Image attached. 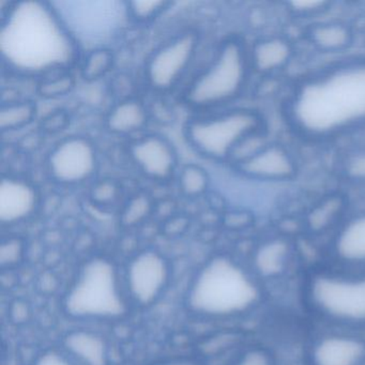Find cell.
Returning a JSON list of instances; mask_svg holds the SVG:
<instances>
[{"label":"cell","instance_id":"cell-10","mask_svg":"<svg viewBox=\"0 0 365 365\" xmlns=\"http://www.w3.org/2000/svg\"><path fill=\"white\" fill-rule=\"evenodd\" d=\"M48 170L61 185H76L91 179L98 168L95 145L82 136L61 140L48 157Z\"/></svg>","mask_w":365,"mask_h":365},{"label":"cell","instance_id":"cell-18","mask_svg":"<svg viewBox=\"0 0 365 365\" xmlns=\"http://www.w3.org/2000/svg\"><path fill=\"white\" fill-rule=\"evenodd\" d=\"M249 56L252 70L258 73L272 74L289 63L294 56V48L285 38H266L249 48Z\"/></svg>","mask_w":365,"mask_h":365},{"label":"cell","instance_id":"cell-1","mask_svg":"<svg viewBox=\"0 0 365 365\" xmlns=\"http://www.w3.org/2000/svg\"><path fill=\"white\" fill-rule=\"evenodd\" d=\"M300 135L324 140L365 125V59L346 61L303 80L286 108Z\"/></svg>","mask_w":365,"mask_h":365},{"label":"cell","instance_id":"cell-5","mask_svg":"<svg viewBox=\"0 0 365 365\" xmlns=\"http://www.w3.org/2000/svg\"><path fill=\"white\" fill-rule=\"evenodd\" d=\"M251 71L247 46L239 38H227L219 44L210 61L187 83L183 101L198 110L226 106L242 95Z\"/></svg>","mask_w":365,"mask_h":365},{"label":"cell","instance_id":"cell-26","mask_svg":"<svg viewBox=\"0 0 365 365\" xmlns=\"http://www.w3.org/2000/svg\"><path fill=\"white\" fill-rule=\"evenodd\" d=\"M73 78L65 72L52 74L51 78L42 80L39 84V93L42 97L56 98L66 96L73 88Z\"/></svg>","mask_w":365,"mask_h":365},{"label":"cell","instance_id":"cell-21","mask_svg":"<svg viewBox=\"0 0 365 365\" xmlns=\"http://www.w3.org/2000/svg\"><path fill=\"white\" fill-rule=\"evenodd\" d=\"M309 41L322 52H341L349 48L354 41L351 29L341 23L327 22L309 29Z\"/></svg>","mask_w":365,"mask_h":365},{"label":"cell","instance_id":"cell-12","mask_svg":"<svg viewBox=\"0 0 365 365\" xmlns=\"http://www.w3.org/2000/svg\"><path fill=\"white\" fill-rule=\"evenodd\" d=\"M170 267L165 258L155 251L138 254L127 269V288L130 296L142 305L155 302L165 288Z\"/></svg>","mask_w":365,"mask_h":365},{"label":"cell","instance_id":"cell-29","mask_svg":"<svg viewBox=\"0 0 365 365\" xmlns=\"http://www.w3.org/2000/svg\"><path fill=\"white\" fill-rule=\"evenodd\" d=\"M150 200L145 195H136L128 204L125 211L127 222L140 221L150 210Z\"/></svg>","mask_w":365,"mask_h":365},{"label":"cell","instance_id":"cell-24","mask_svg":"<svg viewBox=\"0 0 365 365\" xmlns=\"http://www.w3.org/2000/svg\"><path fill=\"white\" fill-rule=\"evenodd\" d=\"M206 170L195 164L185 165L179 174V189L187 197H198L208 189Z\"/></svg>","mask_w":365,"mask_h":365},{"label":"cell","instance_id":"cell-9","mask_svg":"<svg viewBox=\"0 0 365 365\" xmlns=\"http://www.w3.org/2000/svg\"><path fill=\"white\" fill-rule=\"evenodd\" d=\"M200 35L185 31L158 46L145 66V78L153 91L168 93L187 76L200 48Z\"/></svg>","mask_w":365,"mask_h":365},{"label":"cell","instance_id":"cell-19","mask_svg":"<svg viewBox=\"0 0 365 365\" xmlns=\"http://www.w3.org/2000/svg\"><path fill=\"white\" fill-rule=\"evenodd\" d=\"M65 347L83 365H108V348L106 341L89 330H76L65 337Z\"/></svg>","mask_w":365,"mask_h":365},{"label":"cell","instance_id":"cell-13","mask_svg":"<svg viewBox=\"0 0 365 365\" xmlns=\"http://www.w3.org/2000/svg\"><path fill=\"white\" fill-rule=\"evenodd\" d=\"M130 155L138 170L153 180H166L176 170V151L162 136L136 138L130 146Z\"/></svg>","mask_w":365,"mask_h":365},{"label":"cell","instance_id":"cell-15","mask_svg":"<svg viewBox=\"0 0 365 365\" xmlns=\"http://www.w3.org/2000/svg\"><path fill=\"white\" fill-rule=\"evenodd\" d=\"M330 256L341 268H365V212L341 224L330 245Z\"/></svg>","mask_w":365,"mask_h":365},{"label":"cell","instance_id":"cell-28","mask_svg":"<svg viewBox=\"0 0 365 365\" xmlns=\"http://www.w3.org/2000/svg\"><path fill=\"white\" fill-rule=\"evenodd\" d=\"M232 365H277V359L270 348L252 346L243 350Z\"/></svg>","mask_w":365,"mask_h":365},{"label":"cell","instance_id":"cell-7","mask_svg":"<svg viewBox=\"0 0 365 365\" xmlns=\"http://www.w3.org/2000/svg\"><path fill=\"white\" fill-rule=\"evenodd\" d=\"M66 312L78 319H117L127 312L118 272L106 258L87 262L68 290Z\"/></svg>","mask_w":365,"mask_h":365},{"label":"cell","instance_id":"cell-34","mask_svg":"<svg viewBox=\"0 0 365 365\" xmlns=\"http://www.w3.org/2000/svg\"><path fill=\"white\" fill-rule=\"evenodd\" d=\"M162 365H197L196 363L192 362L189 360H176L170 361V362L164 363Z\"/></svg>","mask_w":365,"mask_h":365},{"label":"cell","instance_id":"cell-23","mask_svg":"<svg viewBox=\"0 0 365 365\" xmlns=\"http://www.w3.org/2000/svg\"><path fill=\"white\" fill-rule=\"evenodd\" d=\"M115 56L110 48H97L85 54L81 66V73L87 81L104 78L114 67Z\"/></svg>","mask_w":365,"mask_h":365},{"label":"cell","instance_id":"cell-32","mask_svg":"<svg viewBox=\"0 0 365 365\" xmlns=\"http://www.w3.org/2000/svg\"><path fill=\"white\" fill-rule=\"evenodd\" d=\"M288 5L296 14H311L322 11L328 6V3L319 1V0H307V1L300 0V1H292Z\"/></svg>","mask_w":365,"mask_h":365},{"label":"cell","instance_id":"cell-33","mask_svg":"<svg viewBox=\"0 0 365 365\" xmlns=\"http://www.w3.org/2000/svg\"><path fill=\"white\" fill-rule=\"evenodd\" d=\"M34 365H76L68 356L57 351H46L42 354Z\"/></svg>","mask_w":365,"mask_h":365},{"label":"cell","instance_id":"cell-16","mask_svg":"<svg viewBox=\"0 0 365 365\" xmlns=\"http://www.w3.org/2000/svg\"><path fill=\"white\" fill-rule=\"evenodd\" d=\"M37 190L24 179L4 177L0 183V222L14 225L29 219L38 207Z\"/></svg>","mask_w":365,"mask_h":365},{"label":"cell","instance_id":"cell-8","mask_svg":"<svg viewBox=\"0 0 365 365\" xmlns=\"http://www.w3.org/2000/svg\"><path fill=\"white\" fill-rule=\"evenodd\" d=\"M262 130L266 129L259 113L249 108H235L190 119L185 134L198 153L215 161H225L230 160L243 138Z\"/></svg>","mask_w":365,"mask_h":365},{"label":"cell","instance_id":"cell-11","mask_svg":"<svg viewBox=\"0 0 365 365\" xmlns=\"http://www.w3.org/2000/svg\"><path fill=\"white\" fill-rule=\"evenodd\" d=\"M307 365H365V336L359 331H328L317 335L307 350Z\"/></svg>","mask_w":365,"mask_h":365},{"label":"cell","instance_id":"cell-20","mask_svg":"<svg viewBox=\"0 0 365 365\" xmlns=\"http://www.w3.org/2000/svg\"><path fill=\"white\" fill-rule=\"evenodd\" d=\"M148 113L138 100H121L106 116V128L113 134L120 136L134 135L146 127Z\"/></svg>","mask_w":365,"mask_h":365},{"label":"cell","instance_id":"cell-17","mask_svg":"<svg viewBox=\"0 0 365 365\" xmlns=\"http://www.w3.org/2000/svg\"><path fill=\"white\" fill-rule=\"evenodd\" d=\"M292 249L284 238H272L258 245L253 255V272L262 279L281 277L292 262Z\"/></svg>","mask_w":365,"mask_h":365},{"label":"cell","instance_id":"cell-4","mask_svg":"<svg viewBox=\"0 0 365 365\" xmlns=\"http://www.w3.org/2000/svg\"><path fill=\"white\" fill-rule=\"evenodd\" d=\"M303 296L320 319L347 330L365 329V268L315 269L305 279Z\"/></svg>","mask_w":365,"mask_h":365},{"label":"cell","instance_id":"cell-25","mask_svg":"<svg viewBox=\"0 0 365 365\" xmlns=\"http://www.w3.org/2000/svg\"><path fill=\"white\" fill-rule=\"evenodd\" d=\"M170 5L166 1H129L128 9L132 21L148 23L161 16Z\"/></svg>","mask_w":365,"mask_h":365},{"label":"cell","instance_id":"cell-2","mask_svg":"<svg viewBox=\"0 0 365 365\" xmlns=\"http://www.w3.org/2000/svg\"><path fill=\"white\" fill-rule=\"evenodd\" d=\"M0 51L4 63L25 76L67 71L78 50L50 3L18 1L0 6Z\"/></svg>","mask_w":365,"mask_h":365},{"label":"cell","instance_id":"cell-30","mask_svg":"<svg viewBox=\"0 0 365 365\" xmlns=\"http://www.w3.org/2000/svg\"><path fill=\"white\" fill-rule=\"evenodd\" d=\"M118 196V187L114 182L103 181L93 187L91 198L98 204L108 205L115 202Z\"/></svg>","mask_w":365,"mask_h":365},{"label":"cell","instance_id":"cell-3","mask_svg":"<svg viewBox=\"0 0 365 365\" xmlns=\"http://www.w3.org/2000/svg\"><path fill=\"white\" fill-rule=\"evenodd\" d=\"M262 287L253 270L230 256H215L192 282L187 303L192 311L207 317H238L260 304Z\"/></svg>","mask_w":365,"mask_h":365},{"label":"cell","instance_id":"cell-22","mask_svg":"<svg viewBox=\"0 0 365 365\" xmlns=\"http://www.w3.org/2000/svg\"><path fill=\"white\" fill-rule=\"evenodd\" d=\"M36 117L33 102L16 101L4 104L0 110V128L3 131H14L29 125Z\"/></svg>","mask_w":365,"mask_h":365},{"label":"cell","instance_id":"cell-14","mask_svg":"<svg viewBox=\"0 0 365 365\" xmlns=\"http://www.w3.org/2000/svg\"><path fill=\"white\" fill-rule=\"evenodd\" d=\"M237 168L250 178L273 182L292 180L298 172L292 153L281 145L270 143Z\"/></svg>","mask_w":365,"mask_h":365},{"label":"cell","instance_id":"cell-31","mask_svg":"<svg viewBox=\"0 0 365 365\" xmlns=\"http://www.w3.org/2000/svg\"><path fill=\"white\" fill-rule=\"evenodd\" d=\"M23 245L19 239H8L4 241L0 249L1 264H12L20 259L22 255Z\"/></svg>","mask_w":365,"mask_h":365},{"label":"cell","instance_id":"cell-27","mask_svg":"<svg viewBox=\"0 0 365 365\" xmlns=\"http://www.w3.org/2000/svg\"><path fill=\"white\" fill-rule=\"evenodd\" d=\"M341 172L352 182L365 183V146L346 155L341 164Z\"/></svg>","mask_w":365,"mask_h":365},{"label":"cell","instance_id":"cell-6","mask_svg":"<svg viewBox=\"0 0 365 365\" xmlns=\"http://www.w3.org/2000/svg\"><path fill=\"white\" fill-rule=\"evenodd\" d=\"M78 50L110 48L132 19L127 1L69 0L50 3Z\"/></svg>","mask_w":365,"mask_h":365}]
</instances>
